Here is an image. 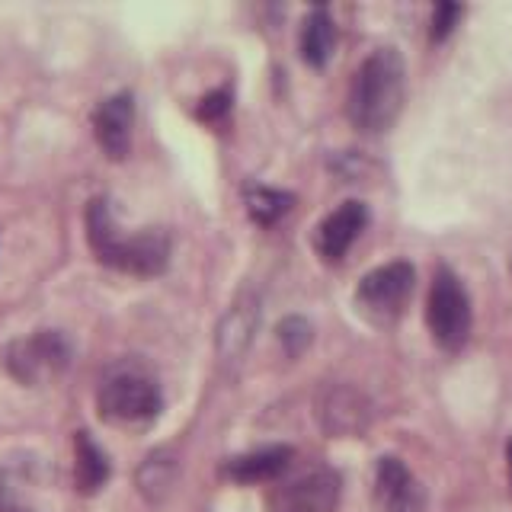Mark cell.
<instances>
[{
  "mask_svg": "<svg viewBox=\"0 0 512 512\" xmlns=\"http://www.w3.org/2000/svg\"><path fill=\"white\" fill-rule=\"evenodd\" d=\"M407 100V68L397 48L384 45L368 55L349 84L346 112L362 135H381L397 122Z\"/></svg>",
  "mask_w": 512,
  "mask_h": 512,
  "instance_id": "6da1fadb",
  "label": "cell"
},
{
  "mask_svg": "<svg viewBox=\"0 0 512 512\" xmlns=\"http://www.w3.org/2000/svg\"><path fill=\"white\" fill-rule=\"evenodd\" d=\"M87 240L103 266L132 276H160L170 263V237L164 231L148 228L135 237H122L103 199H93L87 208Z\"/></svg>",
  "mask_w": 512,
  "mask_h": 512,
  "instance_id": "7a4b0ae2",
  "label": "cell"
},
{
  "mask_svg": "<svg viewBox=\"0 0 512 512\" xmlns=\"http://www.w3.org/2000/svg\"><path fill=\"white\" fill-rule=\"evenodd\" d=\"M96 404H100L103 420L109 423H148L160 410L157 378L141 362H119L103 375Z\"/></svg>",
  "mask_w": 512,
  "mask_h": 512,
  "instance_id": "3957f363",
  "label": "cell"
},
{
  "mask_svg": "<svg viewBox=\"0 0 512 512\" xmlns=\"http://www.w3.org/2000/svg\"><path fill=\"white\" fill-rule=\"evenodd\" d=\"M426 324L432 340H436L445 352H458L471 336L474 311L468 288L461 285L452 266H439L432 272L429 298H426Z\"/></svg>",
  "mask_w": 512,
  "mask_h": 512,
  "instance_id": "277c9868",
  "label": "cell"
},
{
  "mask_svg": "<svg viewBox=\"0 0 512 512\" xmlns=\"http://www.w3.org/2000/svg\"><path fill=\"white\" fill-rule=\"evenodd\" d=\"M413 279H416V272L404 260L372 269L368 276H362L356 288L359 311L368 320H375V324H394V320L404 314V304L413 295Z\"/></svg>",
  "mask_w": 512,
  "mask_h": 512,
  "instance_id": "5b68a950",
  "label": "cell"
},
{
  "mask_svg": "<svg viewBox=\"0 0 512 512\" xmlns=\"http://www.w3.org/2000/svg\"><path fill=\"white\" fill-rule=\"evenodd\" d=\"M71 362V346L55 330H39L26 340H13L4 349L7 372L23 384H39L48 375L64 372Z\"/></svg>",
  "mask_w": 512,
  "mask_h": 512,
  "instance_id": "8992f818",
  "label": "cell"
},
{
  "mask_svg": "<svg viewBox=\"0 0 512 512\" xmlns=\"http://www.w3.org/2000/svg\"><path fill=\"white\" fill-rule=\"evenodd\" d=\"M340 474L314 468L269 493V512H333L340 503Z\"/></svg>",
  "mask_w": 512,
  "mask_h": 512,
  "instance_id": "52a82bcc",
  "label": "cell"
},
{
  "mask_svg": "<svg viewBox=\"0 0 512 512\" xmlns=\"http://www.w3.org/2000/svg\"><path fill=\"white\" fill-rule=\"evenodd\" d=\"M317 420L330 436H362L372 423V404L349 384H330L317 400Z\"/></svg>",
  "mask_w": 512,
  "mask_h": 512,
  "instance_id": "ba28073f",
  "label": "cell"
},
{
  "mask_svg": "<svg viewBox=\"0 0 512 512\" xmlns=\"http://www.w3.org/2000/svg\"><path fill=\"white\" fill-rule=\"evenodd\" d=\"M375 503L378 512H426V490L404 461L384 455L375 468Z\"/></svg>",
  "mask_w": 512,
  "mask_h": 512,
  "instance_id": "9c48e42d",
  "label": "cell"
},
{
  "mask_svg": "<svg viewBox=\"0 0 512 512\" xmlns=\"http://www.w3.org/2000/svg\"><path fill=\"white\" fill-rule=\"evenodd\" d=\"M368 224V208L365 202H343L340 208H333V212L317 224L314 231V247L317 253L324 256L327 263H340L343 256L349 253V247L356 244V237L365 231Z\"/></svg>",
  "mask_w": 512,
  "mask_h": 512,
  "instance_id": "30bf717a",
  "label": "cell"
},
{
  "mask_svg": "<svg viewBox=\"0 0 512 512\" xmlns=\"http://www.w3.org/2000/svg\"><path fill=\"white\" fill-rule=\"evenodd\" d=\"M132 122H135V103L128 93H116L103 100L93 112V135L100 141L106 157L122 160L132 148Z\"/></svg>",
  "mask_w": 512,
  "mask_h": 512,
  "instance_id": "8fae6325",
  "label": "cell"
},
{
  "mask_svg": "<svg viewBox=\"0 0 512 512\" xmlns=\"http://www.w3.org/2000/svg\"><path fill=\"white\" fill-rule=\"evenodd\" d=\"M256 330H260V298L253 292H244L234 298L228 314L221 317V327H218L221 359H244Z\"/></svg>",
  "mask_w": 512,
  "mask_h": 512,
  "instance_id": "7c38bea8",
  "label": "cell"
},
{
  "mask_svg": "<svg viewBox=\"0 0 512 512\" xmlns=\"http://www.w3.org/2000/svg\"><path fill=\"white\" fill-rule=\"evenodd\" d=\"M295 458V448L288 445H269V448H256L234 461H228V477L237 484H269V480H279L288 464Z\"/></svg>",
  "mask_w": 512,
  "mask_h": 512,
  "instance_id": "4fadbf2b",
  "label": "cell"
},
{
  "mask_svg": "<svg viewBox=\"0 0 512 512\" xmlns=\"http://www.w3.org/2000/svg\"><path fill=\"white\" fill-rule=\"evenodd\" d=\"M301 58L311 64V68H324L333 55V45H336V26H333V16L317 7L314 13L304 16L301 23Z\"/></svg>",
  "mask_w": 512,
  "mask_h": 512,
  "instance_id": "5bb4252c",
  "label": "cell"
},
{
  "mask_svg": "<svg viewBox=\"0 0 512 512\" xmlns=\"http://www.w3.org/2000/svg\"><path fill=\"white\" fill-rule=\"evenodd\" d=\"M74 448H77V490L80 493H96L109 477L106 455L96 448V442L87 436V432H77Z\"/></svg>",
  "mask_w": 512,
  "mask_h": 512,
  "instance_id": "9a60e30c",
  "label": "cell"
},
{
  "mask_svg": "<svg viewBox=\"0 0 512 512\" xmlns=\"http://www.w3.org/2000/svg\"><path fill=\"white\" fill-rule=\"evenodd\" d=\"M244 202H247L250 218L256 224H263V228H269V224H276L282 215L292 212L295 196H292V192L272 189V186H250L244 192Z\"/></svg>",
  "mask_w": 512,
  "mask_h": 512,
  "instance_id": "2e32d148",
  "label": "cell"
},
{
  "mask_svg": "<svg viewBox=\"0 0 512 512\" xmlns=\"http://www.w3.org/2000/svg\"><path fill=\"white\" fill-rule=\"evenodd\" d=\"M311 340H314V330L304 317H285L279 324V343L292 359L301 356V352L311 346Z\"/></svg>",
  "mask_w": 512,
  "mask_h": 512,
  "instance_id": "e0dca14e",
  "label": "cell"
},
{
  "mask_svg": "<svg viewBox=\"0 0 512 512\" xmlns=\"http://www.w3.org/2000/svg\"><path fill=\"white\" fill-rule=\"evenodd\" d=\"M461 7L458 4H436V10H432V29H429V36H432V42H442V39H448L452 36V29H455V23L461 20Z\"/></svg>",
  "mask_w": 512,
  "mask_h": 512,
  "instance_id": "ac0fdd59",
  "label": "cell"
},
{
  "mask_svg": "<svg viewBox=\"0 0 512 512\" xmlns=\"http://www.w3.org/2000/svg\"><path fill=\"white\" fill-rule=\"evenodd\" d=\"M228 109H231V90L224 87V90H215V93H208L202 106H199V119L202 122H221L224 116H228Z\"/></svg>",
  "mask_w": 512,
  "mask_h": 512,
  "instance_id": "d6986e66",
  "label": "cell"
},
{
  "mask_svg": "<svg viewBox=\"0 0 512 512\" xmlns=\"http://www.w3.org/2000/svg\"><path fill=\"white\" fill-rule=\"evenodd\" d=\"M506 461H509V480H512V439H509V445H506Z\"/></svg>",
  "mask_w": 512,
  "mask_h": 512,
  "instance_id": "ffe728a7",
  "label": "cell"
}]
</instances>
